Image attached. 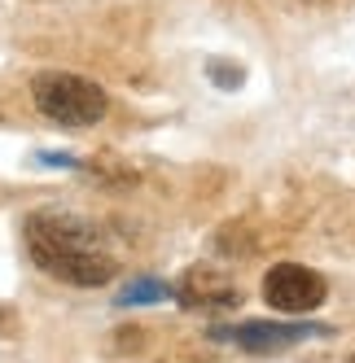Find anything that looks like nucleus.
<instances>
[{"mask_svg":"<svg viewBox=\"0 0 355 363\" xmlns=\"http://www.w3.org/2000/svg\"><path fill=\"white\" fill-rule=\"evenodd\" d=\"M27 250L36 258V267L58 276L66 284H80V289H97V284L114 280L119 263L106 245V237L80 215L66 211H44L27 219Z\"/></svg>","mask_w":355,"mask_h":363,"instance_id":"1","label":"nucleus"},{"mask_svg":"<svg viewBox=\"0 0 355 363\" xmlns=\"http://www.w3.org/2000/svg\"><path fill=\"white\" fill-rule=\"evenodd\" d=\"M31 96H36V110L44 118H53L62 127H92L106 118L110 110V96L101 84L80 79V74H66V70H44L31 79Z\"/></svg>","mask_w":355,"mask_h":363,"instance_id":"2","label":"nucleus"},{"mask_svg":"<svg viewBox=\"0 0 355 363\" xmlns=\"http://www.w3.org/2000/svg\"><path fill=\"white\" fill-rule=\"evenodd\" d=\"M324 294H329L324 276L302 263H276L263 276V302L272 311H281V315H307L324 302Z\"/></svg>","mask_w":355,"mask_h":363,"instance_id":"3","label":"nucleus"},{"mask_svg":"<svg viewBox=\"0 0 355 363\" xmlns=\"http://www.w3.org/2000/svg\"><path fill=\"white\" fill-rule=\"evenodd\" d=\"M324 324H268V320H246L237 328H215V337L233 342L250 354H276V350H290L307 337H324Z\"/></svg>","mask_w":355,"mask_h":363,"instance_id":"4","label":"nucleus"},{"mask_svg":"<svg viewBox=\"0 0 355 363\" xmlns=\"http://www.w3.org/2000/svg\"><path fill=\"white\" fill-rule=\"evenodd\" d=\"M175 294H180L185 306H237V289H233V284L219 280L215 272H202V267L189 272Z\"/></svg>","mask_w":355,"mask_h":363,"instance_id":"5","label":"nucleus"},{"mask_svg":"<svg viewBox=\"0 0 355 363\" xmlns=\"http://www.w3.org/2000/svg\"><path fill=\"white\" fill-rule=\"evenodd\" d=\"M171 298V284H163V280H132L128 289L119 294V306H149V302H167Z\"/></svg>","mask_w":355,"mask_h":363,"instance_id":"6","label":"nucleus"},{"mask_svg":"<svg viewBox=\"0 0 355 363\" xmlns=\"http://www.w3.org/2000/svg\"><path fill=\"white\" fill-rule=\"evenodd\" d=\"M207 70H211V79H215L219 88H241V79H246L237 66H224V62H211Z\"/></svg>","mask_w":355,"mask_h":363,"instance_id":"7","label":"nucleus"},{"mask_svg":"<svg viewBox=\"0 0 355 363\" xmlns=\"http://www.w3.org/2000/svg\"><path fill=\"white\" fill-rule=\"evenodd\" d=\"M40 162H44V167H75L70 153H40Z\"/></svg>","mask_w":355,"mask_h":363,"instance_id":"8","label":"nucleus"}]
</instances>
